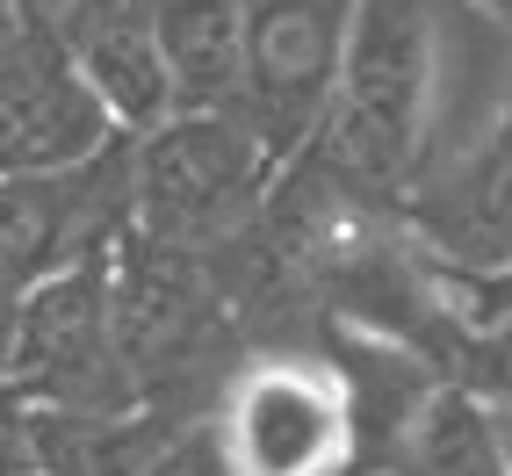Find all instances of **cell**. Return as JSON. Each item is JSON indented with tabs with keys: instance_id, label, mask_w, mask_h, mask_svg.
<instances>
[{
	"instance_id": "cell-1",
	"label": "cell",
	"mask_w": 512,
	"mask_h": 476,
	"mask_svg": "<svg viewBox=\"0 0 512 476\" xmlns=\"http://www.w3.org/2000/svg\"><path fill=\"white\" fill-rule=\"evenodd\" d=\"M462 0H354L318 152L354 195H412L440 166L448 22Z\"/></svg>"
},
{
	"instance_id": "cell-2",
	"label": "cell",
	"mask_w": 512,
	"mask_h": 476,
	"mask_svg": "<svg viewBox=\"0 0 512 476\" xmlns=\"http://www.w3.org/2000/svg\"><path fill=\"white\" fill-rule=\"evenodd\" d=\"M275 145L246 116H174L130 145V231L202 253L275 195Z\"/></svg>"
},
{
	"instance_id": "cell-3",
	"label": "cell",
	"mask_w": 512,
	"mask_h": 476,
	"mask_svg": "<svg viewBox=\"0 0 512 476\" xmlns=\"http://www.w3.org/2000/svg\"><path fill=\"white\" fill-rule=\"evenodd\" d=\"M354 383L318 354H267L231 376L210 448L224 476H339L354 462Z\"/></svg>"
},
{
	"instance_id": "cell-4",
	"label": "cell",
	"mask_w": 512,
	"mask_h": 476,
	"mask_svg": "<svg viewBox=\"0 0 512 476\" xmlns=\"http://www.w3.org/2000/svg\"><path fill=\"white\" fill-rule=\"evenodd\" d=\"M8 383L37 404H138V383L116 354V318H109V260L65 267L15 296V332H8Z\"/></svg>"
},
{
	"instance_id": "cell-5",
	"label": "cell",
	"mask_w": 512,
	"mask_h": 476,
	"mask_svg": "<svg viewBox=\"0 0 512 476\" xmlns=\"http://www.w3.org/2000/svg\"><path fill=\"white\" fill-rule=\"evenodd\" d=\"M354 0H253L246 15V116L275 159H296L318 145L332 87H339V51H347Z\"/></svg>"
},
{
	"instance_id": "cell-6",
	"label": "cell",
	"mask_w": 512,
	"mask_h": 476,
	"mask_svg": "<svg viewBox=\"0 0 512 476\" xmlns=\"http://www.w3.org/2000/svg\"><path fill=\"white\" fill-rule=\"evenodd\" d=\"M404 224L455 282L512 275V80L498 109L404 195Z\"/></svg>"
},
{
	"instance_id": "cell-7",
	"label": "cell",
	"mask_w": 512,
	"mask_h": 476,
	"mask_svg": "<svg viewBox=\"0 0 512 476\" xmlns=\"http://www.w3.org/2000/svg\"><path fill=\"white\" fill-rule=\"evenodd\" d=\"M116 138V123L101 116V101L73 73L58 37H22L0 51V181L22 174H73V166L101 159Z\"/></svg>"
},
{
	"instance_id": "cell-8",
	"label": "cell",
	"mask_w": 512,
	"mask_h": 476,
	"mask_svg": "<svg viewBox=\"0 0 512 476\" xmlns=\"http://www.w3.org/2000/svg\"><path fill=\"white\" fill-rule=\"evenodd\" d=\"M73 73L101 101V116L116 123V138H152L159 123H174V80L152 37V0H73V15L58 29Z\"/></svg>"
},
{
	"instance_id": "cell-9",
	"label": "cell",
	"mask_w": 512,
	"mask_h": 476,
	"mask_svg": "<svg viewBox=\"0 0 512 476\" xmlns=\"http://www.w3.org/2000/svg\"><path fill=\"white\" fill-rule=\"evenodd\" d=\"M253 0H152V37L181 116H238Z\"/></svg>"
},
{
	"instance_id": "cell-10",
	"label": "cell",
	"mask_w": 512,
	"mask_h": 476,
	"mask_svg": "<svg viewBox=\"0 0 512 476\" xmlns=\"http://www.w3.org/2000/svg\"><path fill=\"white\" fill-rule=\"evenodd\" d=\"M397 448L419 476H505L498 462V433H491V404L469 397L462 383L426 390L397 426Z\"/></svg>"
},
{
	"instance_id": "cell-11",
	"label": "cell",
	"mask_w": 512,
	"mask_h": 476,
	"mask_svg": "<svg viewBox=\"0 0 512 476\" xmlns=\"http://www.w3.org/2000/svg\"><path fill=\"white\" fill-rule=\"evenodd\" d=\"M455 383L484 404H512V311H498L491 325L462 332L455 347Z\"/></svg>"
},
{
	"instance_id": "cell-12",
	"label": "cell",
	"mask_w": 512,
	"mask_h": 476,
	"mask_svg": "<svg viewBox=\"0 0 512 476\" xmlns=\"http://www.w3.org/2000/svg\"><path fill=\"white\" fill-rule=\"evenodd\" d=\"M455 282V275H448ZM469 303H462V332H476V325H491L498 311H512V275H498V282H455Z\"/></svg>"
},
{
	"instance_id": "cell-13",
	"label": "cell",
	"mask_w": 512,
	"mask_h": 476,
	"mask_svg": "<svg viewBox=\"0 0 512 476\" xmlns=\"http://www.w3.org/2000/svg\"><path fill=\"white\" fill-rule=\"evenodd\" d=\"M15 15H22L29 37H58L65 15H73V0H15Z\"/></svg>"
},
{
	"instance_id": "cell-14",
	"label": "cell",
	"mask_w": 512,
	"mask_h": 476,
	"mask_svg": "<svg viewBox=\"0 0 512 476\" xmlns=\"http://www.w3.org/2000/svg\"><path fill=\"white\" fill-rule=\"evenodd\" d=\"M462 8H469L476 22H491L498 37H512V0H462Z\"/></svg>"
},
{
	"instance_id": "cell-15",
	"label": "cell",
	"mask_w": 512,
	"mask_h": 476,
	"mask_svg": "<svg viewBox=\"0 0 512 476\" xmlns=\"http://www.w3.org/2000/svg\"><path fill=\"white\" fill-rule=\"evenodd\" d=\"M491 433H498V462L512 476V404H491Z\"/></svg>"
},
{
	"instance_id": "cell-16",
	"label": "cell",
	"mask_w": 512,
	"mask_h": 476,
	"mask_svg": "<svg viewBox=\"0 0 512 476\" xmlns=\"http://www.w3.org/2000/svg\"><path fill=\"white\" fill-rule=\"evenodd\" d=\"M8 332H15V289H0V383H8Z\"/></svg>"
},
{
	"instance_id": "cell-17",
	"label": "cell",
	"mask_w": 512,
	"mask_h": 476,
	"mask_svg": "<svg viewBox=\"0 0 512 476\" xmlns=\"http://www.w3.org/2000/svg\"><path fill=\"white\" fill-rule=\"evenodd\" d=\"M22 37V15H15V0H0V51H8Z\"/></svg>"
}]
</instances>
